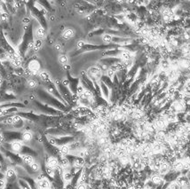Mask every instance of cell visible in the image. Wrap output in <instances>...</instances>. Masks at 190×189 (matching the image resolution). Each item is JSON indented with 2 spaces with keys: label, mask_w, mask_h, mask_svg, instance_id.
<instances>
[{
  "label": "cell",
  "mask_w": 190,
  "mask_h": 189,
  "mask_svg": "<svg viewBox=\"0 0 190 189\" xmlns=\"http://www.w3.org/2000/svg\"><path fill=\"white\" fill-rule=\"evenodd\" d=\"M36 183H37V189H50L52 182L50 181L49 177H46L42 173V174H39L37 177Z\"/></svg>",
  "instance_id": "cell-1"
},
{
  "label": "cell",
  "mask_w": 190,
  "mask_h": 189,
  "mask_svg": "<svg viewBox=\"0 0 190 189\" xmlns=\"http://www.w3.org/2000/svg\"><path fill=\"white\" fill-rule=\"evenodd\" d=\"M152 124H153L155 130L156 131H165L167 128L168 122L165 120V118L161 115L157 118H155V120L154 121Z\"/></svg>",
  "instance_id": "cell-2"
},
{
  "label": "cell",
  "mask_w": 190,
  "mask_h": 189,
  "mask_svg": "<svg viewBox=\"0 0 190 189\" xmlns=\"http://www.w3.org/2000/svg\"><path fill=\"white\" fill-rule=\"evenodd\" d=\"M26 67L30 71L32 75H33V76H34L39 75L40 69H41V65H40V62L37 61V60H31L28 63V65H27Z\"/></svg>",
  "instance_id": "cell-3"
},
{
  "label": "cell",
  "mask_w": 190,
  "mask_h": 189,
  "mask_svg": "<svg viewBox=\"0 0 190 189\" xmlns=\"http://www.w3.org/2000/svg\"><path fill=\"white\" fill-rule=\"evenodd\" d=\"M164 150H165V146L163 143L158 141H155L153 143H151V152L153 154H161L164 153Z\"/></svg>",
  "instance_id": "cell-4"
},
{
  "label": "cell",
  "mask_w": 190,
  "mask_h": 189,
  "mask_svg": "<svg viewBox=\"0 0 190 189\" xmlns=\"http://www.w3.org/2000/svg\"><path fill=\"white\" fill-rule=\"evenodd\" d=\"M175 182L178 184L181 189H187L189 187L190 185L189 178L187 177V176H185V175L178 176L177 178H176V181H175Z\"/></svg>",
  "instance_id": "cell-5"
},
{
  "label": "cell",
  "mask_w": 190,
  "mask_h": 189,
  "mask_svg": "<svg viewBox=\"0 0 190 189\" xmlns=\"http://www.w3.org/2000/svg\"><path fill=\"white\" fill-rule=\"evenodd\" d=\"M17 177V173H16V171L14 169H12V168H9L6 171V173H5V178H6V182L7 183H13L15 182V178Z\"/></svg>",
  "instance_id": "cell-6"
},
{
  "label": "cell",
  "mask_w": 190,
  "mask_h": 189,
  "mask_svg": "<svg viewBox=\"0 0 190 189\" xmlns=\"http://www.w3.org/2000/svg\"><path fill=\"white\" fill-rule=\"evenodd\" d=\"M87 74L93 79H99L101 76V68L97 66H93L87 70Z\"/></svg>",
  "instance_id": "cell-7"
},
{
  "label": "cell",
  "mask_w": 190,
  "mask_h": 189,
  "mask_svg": "<svg viewBox=\"0 0 190 189\" xmlns=\"http://www.w3.org/2000/svg\"><path fill=\"white\" fill-rule=\"evenodd\" d=\"M20 157L22 161V164H24L27 166H30L31 164H33L35 162V159L33 155L30 154H20Z\"/></svg>",
  "instance_id": "cell-8"
},
{
  "label": "cell",
  "mask_w": 190,
  "mask_h": 189,
  "mask_svg": "<svg viewBox=\"0 0 190 189\" xmlns=\"http://www.w3.org/2000/svg\"><path fill=\"white\" fill-rule=\"evenodd\" d=\"M45 165H47V166H49V167L55 170L56 168H57V166L59 165V160H58L57 157L53 156V155L49 156L47 158V160H46V164Z\"/></svg>",
  "instance_id": "cell-9"
},
{
  "label": "cell",
  "mask_w": 190,
  "mask_h": 189,
  "mask_svg": "<svg viewBox=\"0 0 190 189\" xmlns=\"http://www.w3.org/2000/svg\"><path fill=\"white\" fill-rule=\"evenodd\" d=\"M35 36L37 37V39L38 40H43L44 37H46V31L45 29L43 27H38L36 31H35Z\"/></svg>",
  "instance_id": "cell-10"
},
{
  "label": "cell",
  "mask_w": 190,
  "mask_h": 189,
  "mask_svg": "<svg viewBox=\"0 0 190 189\" xmlns=\"http://www.w3.org/2000/svg\"><path fill=\"white\" fill-rule=\"evenodd\" d=\"M184 167V161L183 160H175L172 164V168L175 171H183Z\"/></svg>",
  "instance_id": "cell-11"
},
{
  "label": "cell",
  "mask_w": 190,
  "mask_h": 189,
  "mask_svg": "<svg viewBox=\"0 0 190 189\" xmlns=\"http://www.w3.org/2000/svg\"><path fill=\"white\" fill-rule=\"evenodd\" d=\"M73 168L76 169V170H79V169H82L85 165V160L84 158H81V157H76L74 159L73 161Z\"/></svg>",
  "instance_id": "cell-12"
},
{
  "label": "cell",
  "mask_w": 190,
  "mask_h": 189,
  "mask_svg": "<svg viewBox=\"0 0 190 189\" xmlns=\"http://www.w3.org/2000/svg\"><path fill=\"white\" fill-rule=\"evenodd\" d=\"M131 59H132V53L128 51L124 50V51H122L120 53V60L123 61V63L129 62L131 61Z\"/></svg>",
  "instance_id": "cell-13"
},
{
  "label": "cell",
  "mask_w": 190,
  "mask_h": 189,
  "mask_svg": "<svg viewBox=\"0 0 190 189\" xmlns=\"http://www.w3.org/2000/svg\"><path fill=\"white\" fill-rule=\"evenodd\" d=\"M33 139V133L31 132L30 131L26 130L22 133H21V141L24 142H30L32 141Z\"/></svg>",
  "instance_id": "cell-14"
},
{
  "label": "cell",
  "mask_w": 190,
  "mask_h": 189,
  "mask_svg": "<svg viewBox=\"0 0 190 189\" xmlns=\"http://www.w3.org/2000/svg\"><path fill=\"white\" fill-rule=\"evenodd\" d=\"M58 151H59V155H65L67 156V154L70 152V147L68 145H62V146H59L58 148Z\"/></svg>",
  "instance_id": "cell-15"
},
{
  "label": "cell",
  "mask_w": 190,
  "mask_h": 189,
  "mask_svg": "<svg viewBox=\"0 0 190 189\" xmlns=\"http://www.w3.org/2000/svg\"><path fill=\"white\" fill-rule=\"evenodd\" d=\"M163 181H164V178L160 174H153L150 177V182L153 183L154 185H159Z\"/></svg>",
  "instance_id": "cell-16"
},
{
  "label": "cell",
  "mask_w": 190,
  "mask_h": 189,
  "mask_svg": "<svg viewBox=\"0 0 190 189\" xmlns=\"http://www.w3.org/2000/svg\"><path fill=\"white\" fill-rule=\"evenodd\" d=\"M75 35V32L72 29H66L64 30V31L62 32V38L65 39V40H68L70 38H72Z\"/></svg>",
  "instance_id": "cell-17"
},
{
  "label": "cell",
  "mask_w": 190,
  "mask_h": 189,
  "mask_svg": "<svg viewBox=\"0 0 190 189\" xmlns=\"http://www.w3.org/2000/svg\"><path fill=\"white\" fill-rule=\"evenodd\" d=\"M38 76H39V78L44 82V84L51 82V76H50L49 73H47L46 71H41Z\"/></svg>",
  "instance_id": "cell-18"
},
{
  "label": "cell",
  "mask_w": 190,
  "mask_h": 189,
  "mask_svg": "<svg viewBox=\"0 0 190 189\" xmlns=\"http://www.w3.org/2000/svg\"><path fill=\"white\" fill-rule=\"evenodd\" d=\"M27 85L30 89H36L38 86V81L34 78H30L27 81Z\"/></svg>",
  "instance_id": "cell-19"
},
{
  "label": "cell",
  "mask_w": 190,
  "mask_h": 189,
  "mask_svg": "<svg viewBox=\"0 0 190 189\" xmlns=\"http://www.w3.org/2000/svg\"><path fill=\"white\" fill-rule=\"evenodd\" d=\"M42 44H43V40H38V39L35 40V44H34V47H33L32 52L33 53H37L42 47Z\"/></svg>",
  "instance_id": "cell-20"
},
{
  "label": "cell",
  "mask_w": 190,
  "mask_h": 189,
  "mask_svg": "<svg viewBox=\"0 0 190 189\" xmlns=\"http://www.w3.org/2000/svg\"><path fill=\"white\" fill-rule=\"evenodd\" d=\"M18 184L19 186H20V187L21 189H31V187H30V185L27 183L23 178H19Z\"/></svg>",
  "instance_id": "cell-21"
},
{
  "label": "cell",
  "mask_w": 190,
  "mask_h": 189,
  "mask_svg": "<svg viewBox=\"0 0 190 189\" xmlns=\"http://www.w3.org/2000/svg\"><path fill=\"white\" fill-rule=\"evenodd\" d=\"M161 68L165 71H168L171 70V63L168 61H163L161 62Z\"/></svg>",
  "instance_id": "cell-22"
},
{
  "label": "cell",
  "mask_w": 190,
  "mask_h": 189,
  "mask_svg": "<svg viewBox=\"0 0 190 189\" xmlns=\"http://www.w3.org/2000/svg\"><path fill=\"white\" fill-rule=\"evenodd\" d=\"M30 169L33 172H38V171H40V164H39V163H37V162L35 161L33 164H31L30 165Z\"/></svg>",
  "instance_id": "cell-23"
},
{
  "label": "cell",
  "mask_w": 190,
  "mask_h": 189,
  "mask_svg": "<svg viewBox=\"0 0 190 189\" xmlns=\"http://www.w3.org/2000/svg\"><path fill=\"white\" fill-rule=\"evenodd\" d=\"M102 41H103L104 44H110L113 41V37L111 35H109V34H105V35H103V37H102Z\"/></svg>",
  "instance_id": "cell-24"
},
{
  "label": "cell",
  "mask_w": 190,
  "mask_h": 189,
  "mask_svg": "<svg viewBox=\"0 0 190 189\" xmlns=\"http://www.w3.org/2000/svg\"><path fill=\"white\" fill-rule=\"evenodd\" d=\"M59 62L62 64V65H63V66H65V65H67V57L66 56L65 54H62L59 56Z\"/></svg>",
  "instance_id": "cell-25"
},
{
  "label": "cell",
  "mask_w": 190,
  "mask_h": 189,
  "mask_svg": "<svg viewBox=\"0 0 190 189\" xmlns=\"http://www.w3.org/2000/svg\"><path fill=\"white\" fill-rule=\"evenodd\" d=\"M88 155V150L87 149H81L78 151V157H81V158H84L86 157Z\"/></svg>",
  "instance_id": "cell-26"
},
{
  "label": "cell",
  "mask_w": 190,
  "mask_h": 189,
  "mask_svg": "<svg viewBox=\"0 0 190 189\" xmlns=\"http://www.w3.org/2000/svg\"><path fill=\"white\" fill-rule=\"evenodd\" d=\"M8 18H9V14H8L7 12H2V13L0 14V21H3V22L6 21L8 20Z\"/></svg>",
  "instance_id": "cell-27"
},
{
  "label": "cell",
  "mask_w": 190,
  "mask_h": 189,
  "mask_svg": "<svg viewBox=\"0 0 190 189\" xmlns=\"http://www.w3.org/2000/svg\"><path fill=\"white\" fill-rule=\"evenodd\" d=\"M6 178L5 177H1L0 178V189H6Z\"/></svg>",
  "instance_id": "cell-28"
},
{
  "label": "cell",
  "mask_w": 190,
  "mask_h": 189,
  "mask_svg": "<svg viewBox=\"0 0 190 189\" xmlns=\"http://www.w3.org/2000/svg\"><path fill=\"white\" fill-rule=\"evenodd\" d=\"M168 189H181V188H180V187H179L176 182H172V183L169 184Z\"/></svg>",
  "instance_id": "cell-29"
},
{
  "label": "cell",
  "mask_w": 190,
  "mask_h": 189,
  "mask_svg": "<svg viewBox=\"0 0 190 189\" xmlns=\"http://www.w3.org/2000/svg\"><path fill=\"white\" fill-rule=\"evenodd\" d=\"M115 75H116V72H115L114 70H112L111 68H109V69L107 70V76H108L109 77H113Z\"/></svg>",
  "instance_id": "cell-30"
},
{
  "label": "cell",
  "mask_w": 190,
  "mask_h": 189,
  "mask_svg": "<svg viewBox=\"0 0 190 189\" xmlns=\"http://www.w3.org/2000/svg\"><path fill=\"white\" fill-rule=\"evenodd\" d=\"M85 45H86V44H85L84 41H82V40L78 41L77 44H76V46H77V48L78 49H81L83 48V47H85Z\"/></svg>",
  "instance_id": "cell-31"
},
{
  "label": "cell",
  "mask_w": 190,
  "mask_h": 189,
  "mask_svg": "<svg viewBox=\"0 0 190 189\" xmlns=\"http://www.w3.org/2000/svg\"><path fill=\"white\" fill-rule=\"evenodd\" d=\"M5 163V158L3 156V154L0 152V164H4Z\"/></svg>",
  "instance_id": "cell-32"
},
{
  "label": "cell",
  "mask_w": 190,
  "mask_h": 189,
  "mask_svg": "<svg viewBox=\"0 0 190 189\" xmlns=\"http://www.w3.org/2000/svg\"><path fill=\"white\" fill-rule=\"evenodd\" d=\"M190 37V32H186L185 33V38L186 39H189Z\"/></svg>",
  "instance_id": "cell-33"
},
{
  "label": "cell",
  "mask_w": 190,
  "mask_h": 189,
  "mask_svg": "<svg viewBox=\"0 0 190 189\" xmlns=\"http://www.w3.org/2000/svg\"><path fill=\"white\" fill-rule=\"evenodd\" d=\"M55 49L57 51H61V50H62V45H61V44H56Z\"/></svg>",
  "instance_id": "cell-34"
},
{
  "label": "cell",
  "mask_w": 190,
  "mask_h": 189,
  "mask_svg": "<svg viewBox=\"0 0 190 189\" xmlns=\"http://www.w3.org/2000/svg\"><path fill=\"white\" fill-rule=\"evenodd\" d=\"M0 35H1V30H0Z\"/></svg>",
  "instance_id": "cell-35"
},
{
  "label": "cell",
  "mask_w": 190,
  "mask_h": 189,
  "mask_svg": "<svg viewBox=\"0 0 190 189\" xmlns=\"http://www.w3.org/2000/svg\"><path fill=\"white\" fill-rule=\"evenodd\" d=\"M189 182H190V180H189Z\"/></svg>",
  "instance_id": "cell-36"
}]
</instances>
